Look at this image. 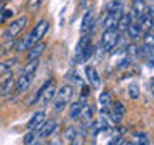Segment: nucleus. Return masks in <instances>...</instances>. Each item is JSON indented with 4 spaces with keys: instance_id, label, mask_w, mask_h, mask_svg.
<instances>
[{
    "instance_id": "20",
    "label": "nucleus",
    "mask_w": 154,
    "mask_h": 145,
    "mask_svg": "<svg viewBox=\"0 0 154 145\" xmlns=\"http://www.w3.org/2000/svg\"><path fill=\"white\" fill-rule=\"evenodd\" d=\"M132 19H133L132 13H120L119 21H117V31H127V27L132 23Z\"/></svg>"
},
{
    "instance_id": "31",
    "label": "nucleus",
    "mask_w": 154,
    "mask_h": 145,
    "mask_svg": "<svg viewBox=\"0 0 154 145\" xmlns=\"http://www.w3.org/2000/svg\"><path fill=\"white\" fill-rule=\"evenodd\" d=\"M127 52H128V53H130V55H132V56H135V55H137V47H135L133 44H132V45H128Z\"/></svg>"
},
{
    "instance_id": "19",
    "label": "nucleus",
    "mask_w": 154,
    "mask_h": 145,
    "mask_svg": "<svg viewBox=\"0 0 154 145\" xmlns=\"http://www.w3.org/2000/svg\"><path fill=\"white\" fill-rule=\"evenodd\" d=\"M90 36H91V34H84V36L80 37V40L77 42V47H75V60H77V61L80 60V56H82V53H84V50L90 45Z\"/></svg>"
},
{
    "instance_id": "23",
    "label": "nucleus",
    "mask_w": 154,
    "mask_h": 145,
    "mask_svg": "<svg viewBox=\"0 0 154 145\" xmlns=\"http://www.w3.org/2000/svg\"><path fill=\"white\" fill-rule=\"evenodd\" d=\"M98 102H100L101 108H109V106L112 105V95H111L109 92H101Z\"/></svg>"
},
{
    "instance_id": "17",
    "label": "nucleus",
    "mask_w": 154,
    "mask_h": 145,
    "mask_svg": "<svg viewBox=\"0 0 154 145\" xmlns=\"http://www.w3.org/2000/svg\"><path fill=\"white\" fill-rule=\"evenodd\" d=\"M120 13H122V11H120ZM120 13H108V14H106V18L103 19L104 31H108V29H117V21H119Z\"/></svg>"
},
{
    "instance_id": "7",
    "label": "nucleus",
    "mask_w": 154,
    "mask_h": 145,
    "mask_svg": "<svg viewBox=\"0 0 154 145\" xmlns=\"http://www.w3.org/2000/svg\"><path fill=\"white\" fill-rule=\"evenodd\" d=\"M111 119H112L114 124H119L120 121L124 119L125 113H127V108H125V105L122 103V102H112V105H111V111H108Z\"/></svg>"
},
{
    "instance_id": "35",
    "label": "nucleus",
    "mask_w": 154,
    "mask_h": 145,
    "mask_svg": "<svg viewBox=\"0 0 154 145\" xmlns=\"http://www.w3.org/2000/svg\"><path fill=\"white\" fill-rule=\"evenodd\" d=\"M2 2H8V0H2Z\"/></svg>"
},
{
    "instance_id": "6",
    "label": "nucleus",
    "mask_w": 154,
    "mask_h": 145,
    "mask_svg": "<svg viewBox=\"0 0 154 145\" xmlns=\"http://www.w3.org/2000/svg\"><path fill=\"white\" fill-rule=\"evenodd\" d=\"M119 42V31L117 29H108V31L103 32L101 36V42H100V48L101 52H111L112 48L117 45Z\"/></svg>"
},
{
    "instance_id": "25",
    "label": "nucleus",
    "mask_w": 154,
    "mask_h": 145,
    "mask_svg": "<svg viewBox=\"0 0 154 145\" xmlns=\"http://www.w3.org/2000/svg\"><path fill=\"white\" fill-rule=\"evenodd\" d=\"M122 11V2L120 0H111L108 5V13H120Z\"/></svg>"
},
{
    "instance_id": "10",
    "label": "nucleus",
    "mask_w": 154,
    "mask_h": 145,
    "mask_svg": "<svg viewBox=\"0 0 154 145\" xmlns=\"http://www.w3.org/2000/svg\"><path fill=\"white\" fill-rule=\"evenodd\" d=\"M45 119H47L45 111H43V110L35 111V113L32 114V118L29 119V123H27V129H29V130H37V129L43 124V123H45Z\"/></svg>"
},
{
    "instance_id": "12",
    "label": "nucleus",
    "mask_w": 154,
    "mask_h": 145,
    "mask_svg": "<svg viewBox=\"0 0 154 145\" xmlns=\"http://www.w3.org/2000/svg\"><path fill=\"white\" fill-rule=\"evenodd\" d=\"M87 105V98H85V95L84 97H80L77 102H74V103H71V108H69V118L71 119H77L79 118V114H80V111L84 110V106Z\"/></svg>"
},
{
    "instance_id": "32",
    "label": "nucleus",
    "mask_w": 154,
    "mask_h": 145,
    "mask_svg": "<svg viewBox=\"0 0 154 145\" xmlns=\"http://www.w3.org/2000/svg\"><path fill=\"white\" fill-rule=\"evenodd\" d=\"M130 65V58H125V60L122 61V63H120V65H119V68H120V69H122V68H127Z\"/></svg>"
},
{
    "instance_id": "27",
    "label": "nucleus",
    "mask_w": 154,
    "mask_h": 145,
    "mask_svg": "<svg viewBox=\"0 0 154 145\" xmlns=\"http://www.w3.org/2000/svg\"><path fill=\"white\" fill-rule=\"evenodd\" d=\"M128 97L132 100H138L140 98V87L137 84H130L128 85Z\"/></svg>"
},
{
    "instance_id": "13",
    "label": "nucleus",
    "mask_w": 154,
    "mask_h": 145,
    "mask_svg": "<svg viewBox=\"0 0 154 145\" xmlns=\"http://www.w3.org/2000/svg\"><path fill=\"white\" fill-rule=\"evenodd\" d=\"M80 121V124H82V127H88L90 123L93 121V108L88 105H85L84 106V110L80 111V114H79V118H77Z\"/></svg>"
},
{
    "instance_id": "28",
    "label": "nucleus",
    "mask_w": 154,
    "mask_h": 145,
    "mask_svg": "<svg viewBox=\"0 0 154 145\" xmlns=\"http://www.w3.org/2000/svg\"><path fill=\"white\" fill-rule=\"evenodd\" d=\"M40 3H42V0H27V7L31 10L38 8V7H40Z\"/></svg>"
},
{
    "instance_id": "24",
    "label": "nucleus",
    "mask_w": 154,
    "mask_h": 145,
    "mask_svg": "<svg viewBox=\"0 0 154 145\" xmlns=\"http://www.w3.org/2000/svg\"><path fill=\"white\" fill-rule=\"evenodd\" d=\"M69 143L71 145H84L85 143V134L82 132V130H77V132L71 137Z\"/></svg>"
},
{
    "instance_id": "16",
    "label": "nucleus",
    "mask_w": 154,
    "mask_h": 145,
    "mask_svg": "<svg viewBox=\"0 0 154 145\" xmlns=\"http://www.w3.org/2000/svg\"><path fill=\"white\" fill-rule=\"evenodd\" d=\"M127 32H128V37L132 39L133 42H137L140 40V39L143 37V29L141 26H140V23H130L128 24V27H127Z\"/></svg>"
},
{
    "instance_id": "34",
    "label": "nucleus",
    "mask_w": 154,
    "mask_h": 145,
    "mask_svg": "<svg viewBox=\"0 0 154 145\" xmlns=\"http://www.w3.org/2000/svg\"><path fill=\"white\" fill-rule=\"evenodd\" d=\"M133 2H146V0H133Z\"/></svg>"
},
{
    "instance_id": "8",
    "label": "nucleus",
    "mask_w": 154,
    "mask_h": 145,
    "mask_svg": "<svg viewBox=\"0 0 154 145\" xmlns=\"http://www.w3.org/2000/svg\"><path fill=\"white\" fill-rule=\"evenodd\" d=\"M56 129H58V123H56L55 119H50V121L45 119V123H43L40 127L35 130V134H37L40 139H45V137H50L51 134H55Z\"/></svg>"
},
{
    "instance_id": "11",
    "label": "nucleus",
    "mask_w": 154,
    "mask_h": 145,
    "mask_svg": "<svg viewBox=\"0 0 154 145\" xmlns=\"http://www.w3.org/2000/svg\"><path fill=\"white\" fill-rule=\"evenodd\" d=\"M45 48H47V44L42 42V40L37 42V44H34V45L27 50V61H32V60L40 58V55L45 52Z\"/></svg>"
},
{
    "instance_id": "1",
    "label": "nucleus",
    "mask_w": 154,
    "mask_h": 145,
    "mask_svg": "<svg viewBox=\"0 0 154 145\" xmlns=\"http://www.w3.org/2000/svg\"><path fill=\"white\" fill-rule=\"evenodd\" d=\"M48 27H50V23L47 21V19H42V21H38L35 26L32 27V31L29 32V36L26 39H23L21 42L16 45V50L18 52H24V50H29L34 44L40 42L43 37H45V34L48 32Z\"/></svg>"
},
{
    "instance_id": "9",
    "label": "nucleus",
    "mask_w": 154,
    "mask_h": 145,
    "mask_svg": "<svg viewBox=\"0 0 154 145\" xmlns=\"http://www.w3.org/2000/svg\"><path fill=\"white\" fill-rule=\"evenodd\" d=\"M13 92H16V79H14V76L8 74V77H5V79L0 82V95L8 97V95H11Z\"/></svg>"
},
{
    "instance_id": "5",
    "label": "nucleus",
    "mask_w": 154,
    "mask_h": 145,
    "mask_svg": "<svg viewBox=\"0 0 154 145\" xmlns=\"http://www.w3.org/2000/svg\"><path fill=\"white\" fill-rule=\"evenodd\" d=\"M27 24H29V18L27 16L16 18L14 21H11L7 26V29H5V32H3V39L5 40H13V39H16L19 34L26 29Z\"/></svg>"
},
{
    "instance_id": "33",
    "label": "nucleus",
    "mask_w": 154,
    "mask_h": 145,
    "mask_svg": "<svg viewBox=\"0 0 154 145\" xmlns=\"http://www.w3.org/2000/svg\"><path fill=\"white\" fill-rule=\"evenodd\" d=\"M125 145H135V142H127V143H125Z\"/></svg>"
},
{
    "instance_id": "4",
    "label": "nucleus",
    "mask_w": 154,
    "mask_h": 145,
    "mask_svg": "<svg viewBox=\"0 0 154 145\" xmlns=\"http://www.w3.org/2000/svg\"><path fill=\"white\" fill-rule=\"evenodd\" d=\"M56 94V84L53 79H48L47 82H43V85L38 89V92L35 94V97L32 98V105H48L53 100V97Z\"/></svg>"
},
{
    "instance_id": "22",
    "label": "nucleus",
    "mask_w": 154,
    "mask_h": 145,
    "mask_svg": "<svg viewBox=\"0 0 154 145\" xmlns=\"http://www.w3.org/2000/svg\"><path fill=\"white\" fill-rule=\"evenodd\" d=\"M14 47H16V39H13V40H5L2 45H0V56L8 55L10 52H13Z\"/></svg>"
},
{
    "instance_id": "29",
    "label": "nucleus",
    "mask_w": 154,
    "mask_h": 145,
    "mask_svg": "<svg viewBox=\"0 0 154 145\" xmlns=\"http://www.w3.org/2000/svg\"><path fill=\"white\" fill-rule=\"evenodd\" d=\"M122 142H124V137H122V135H117V137L111 139L108 145H122Z\"/></svg>"
},
{
    "instance_id": "18",
    "label": "nucleus",
    "mask_w": 154,
    "mask_h": 145,
    "mask_svg": "<svg viewBox=\"0 0 154 145\" xmlns=\"http://www.w3.org/2000/svg\"><path fill=\"white\" fill-rule=\"evenodd\" d=\"M18 63H19L18 58H7V60L0 61V74H10L16 68Z\"/></svg>"
},
{
    "instance_id": "3",
    "label": "nucleus",
    "mask_w": 154,
    "mask_h": 145,
    "mask_svg": "<svg viewBox=\"0 0 154 145\" xmlns=\"http://www.w3.org/2000/svg\"><path fill=\"white\" fill-rule=\"evenodd\" d=\"M74 95V89L69 84L61 85L60 89H56V94L53 97L51 103H53V110L55 111H63L67 105L71 103V98Z\"/></svg>"
},
{
    "instance_id": "21",
    "label": "nucleus",
    "mask_w": 154,
    "mask_h": 145,
    "mask_svg": "<svg viewBox=\"0 0 154 145\" xmlns=\"http://www.w3.org/2000/svg\"><path fill=\"white\" fill-rule=\"evenodd\" d=\"M24 145H43V143H42V139L35 134V130H29L24 135Z\"/></svg>"
},
{
    "instance_id": "15",
    "label": "nucleus",
    "mask_w": 154,
    "mask_h": 145,
    "mask_svg": "<svg viewBox=\"0 0 154 145\" xmlns=\"http://www.w3.org/2000/svg\"><path fill=\"white\" fill-rule=\"evenodd\" d=\"M91 24H93V11L88 10L84 18H82V23H80V34L84 36V34H91L90 29H91Z\"/></svg>"
},
{
    "instance_id": "2",
    "label": "nucleus",
    "mask_w": 154,
    "mask_h": 145,
    "mask_svg": "<svg viewBox=\"0 0 154 145\" xmlns=\"http://www.w3.org/2000/svg\"><path fill=\"white\" fill-rule=\"evenodd\" d=\"M38 63H40V60H32V61H27L26 68L23 69L21 76L16 79V92L18 94H24V92L29 90V87H31L34 77H35V71L38 68Z\"/></svg>"
},
{
    "instance_id": "26",
    "label": "nucleus",
    "mask_w": 154,
    "mask_h": 145,
    "mask_svg": "<svg viewBox=\"0 0 154 145\" xmlns=\"http://www.w3.org/2000/svg\"><path fill=\"white\" fill-rule=\"evenodd\" d=\"M133 137H135V140H137L135 145H149V139L144 132H135Z\"/></svg>"
},
{
    "instance_id": "14",
    "label": "nucleus",
    "mask_w": 154,
    "mask_h": 145,
    "mask_svg": "<svg viewBox=\"0 0 154 145\" xmlns=\"http://www.w3.org/2000/svg\"><path fill=\"white\" fill-rule=\"evenodd\" d=\"M85 74H87V79L91 85L95 87V89H100L101 85V79H100V74L98 71H96V68L93 66H85Z\"/></svg>"
},
{
    "instance_id": "30",
    "label": "nucleus",
    "mask_w": 154,
    "mask_h": 145,
    "mask_svg": "<svg viewBox=\"0 0 154 145\" xmlns=\"http://www.w3.org/2000/svg\"><path fill=\"white\" fill-rule=\"evenodd\" d=\"M2 11H3V14L0 16V21H5L7 18L13 16V10H10V8H5V10H2Z\"/></svg>"
}]
</instances>
